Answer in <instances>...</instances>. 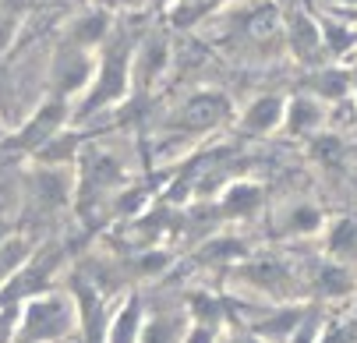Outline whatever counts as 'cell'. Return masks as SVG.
<instances>
[{"label": "cell", "mask_w": 357, "mask_h": 343, "mask_svg": "<svg viewBox=\"0 0 357 343\" xmlns=\"http://www.w3.org/2000/svg\"><path fill=\"white\" fill-rule=\"evenodd\" d=\"M262 202H266L262 184H255V181H237V184H230V188L223 191L220 209H223L227 216L244 220V216H255V213H259V209H262Z\"/></svg>", "instance_id": "obj_10"}, {"label": "cell", "mask_w": 357, "mask_h": 343, "mask_svg": "<svg viewBox=\"0 0 357 343\" xmlns=\"http://www.w3.org/2000/svg\"><path fill=\"white\" fill-rule=\"evenodd\" d=\"M350 85H354V89H357V71H354V75H350Z\"/></svg>", "instance_id": "obj_23"}, {"label": "cell", "mask_w": 357, "mask_h": 343, "mask_svg": "<svg viewBox=\"0 0 357 343\" xmlns=\"http://www.w3.org/2000/svg\"><path fill=\"white\" fill-rule=\"evenodd\" d=\"M64 121H68V103L64 100H50V103H43L32 117H25V124L18 128V135H15V142H18V149H43V145H50L57 135H61V128H64Z\"/></svg>", "instance_id": "obj_4"}, {"label": "cell", "mask_w": 357, "mask_h": 343, "mask_svg": "<svg viewBox=\"0 0 357 343\" xmlns=\"http://www.w3.org/2000/svg\"><path fill=\"white\" fill-rule=\"evenodd\" d=\"M181 343H216V333H213V326H191V333L181 340Z\"/></svg>", "instance_id": "obj_20"}, {"label": "cell", "mask_w": 357, "mask_h": 343, "mask_svg": "<svg viewBox=\"0 0 357 343\" xmlns=\"http://www.w3.org/2000/svg\"><path fill=\"white\" fill-rule=\"evenodd\" d=\"M15 32H18V18L15 15H0V54L15 43Z\"/></svg>", "instance_id": "obj_18"}, {"label": "cell", "mask_w": 357, "mask_h": 343, "mask_svg": "<svg viewBox=\"0 0 357 343\" xmlns=\"http://www.w3.org/2000/svg\"><path fill=\"white\" fill-rule=\"evenodd\" d=\"M142 326H145L142 305H138V298H128L124 308L107 322V343H138L142 340Z\"/></svg>", "instance_id": "obj_12"}, {"label": "cell", "mask_w": 357, "mask_h": 343, "mask_svg": "<svg viewBox=\"0 0 357 343\" xmlns=\"http://www.w3.org/2000/svg\"><path fill=\"white\" fill-rule=\"evenodd\" d=\"M315 287L322 290V298L340 301V298H347V294H354V273H350V266L326 259L315 273Z\"/></svg>", "instance_id": "obj_14"}, {"label": "cell", "mask_w": 357, "mask_h": 343, "mask_svg": "<svg viewBox=\"0 0 357 343\" xmlns=\"http://www.w3.org/2000/svg\"><path fill=\"white\" fill-rule=\"evenodd\" d=\"M8 103H11V68L0 61V117L8 114Z\"/></svg>", "instance_id": "obj_19"}, {"label": "cell", "mask_w": 357, "mask_h": 343, "mask_svg": "<svg viewBox=\"0 0 357 343\" xmlns=\"http://www.w3.org/2000/svg\"><path fill=\"white\" fill-rule=\"evenodd\" d=\"M237 276L244 283H251L255 290H262V294H280L283 287H290V266L283 259H255V262H244L237 269Z\"/></svg>", "instance_id": "obj_9"}, {"label": "cell", "mask_w": 357, "mask_h": 343, "mask_svg": "<svg viewBox=\"0 0 357 343\" xmlns=\"http://www.w3.org/2000/svg\"><path fill=\"white\" fill-rule=\"evenodd\" d=\"M283 110H287L283 96H259L255 103L244 107L237 128L244 135H273L276 128H283Z\"/></svg>", "instance_id": "obj_8"}, {"label": "cell", "mask_w": 357, "mask_h": 343, "mask_svg": "<svg viewBox=\"0 0 357 343\" xmlns=\"http://www.w3.org/2000/svg\"><path fill=\"white\" fill-rule=\"evenodd\" d=\"M181 340H184V333L174 322L152 319V326H142V340L138 343H181Z\"/></svg>", "instance_id": "obj_16"}, {"label": "cell", "mask_w": 357, "mask_h": 343, "mask_svg": "<svg viewBox=\"0 0 357 343\" xmlns=\"http://www.w3.org/2000/svg\"><path fill=\"white\" fill-rule=\"evenodd\" d=\"M131 57L135 50L121 43H103V61L96 64V75L85 89V103H82V117L96 114V110H107L114 103H121L128 96L131 85Z\"/></svg>", "instance_id": "obj_2"}, {"label": "cell", "mask_w": 357, "mask_h": 343, "mask_svg": "<svg viewBox=\"0 0 357 343\" xmlns=\"http://www.w3.org/2000/svg\"><path fill=\"white\" fill-rule=\"evenodd\" d=\"M336 11H357V0H336Z\"/></svg>", "instance_id": "obj_21"}, {"label": "cell", "mask_w": 357, "mask_h": 343, "mask_svg": "<svg viewBox=\"0 0 357 343\" xmlns=\"http://www.w3.org/2000/svg\"><path fill=\"white\" fill-rule=\"evenodd\" d=\"M283 230L287 234H315L322 230V213L308 202H297L287 216H283Z\"/></svg>", "instance_id": "obj_15"}, {"label": "cell", "mask_w": 357, "mask_h": 343, "mask_svg": "<svg viewBox=\"0 0 357 343\" xmlns=\"http://www.w3.org/2000/svg\"><path fill=\"white\" fill-rule=\"evenodd\" d=\"M326 124V103L315 100L312 92H301L294 100H287V110H283V128L290 135H319Z\"/></svg>", "instance_id": "obj_7"}, {"label": "cell", "mask_w": 357, "mask_h": 343, "mask_svg": "<svg viewBox=\"0 0 357 343\" xmlns=\"http://www.w3.org/2000/svg\"><path fill=\"white\" fill-rule=\"evenodd\" d=\"M181 124L188 131H213L220 124L230 121V103H227V96L220 92H195L191 100L181 107Z\"/></svg>", "instance_id": "obj_5"}, {"label": "cell", "mask_w": 357, "mask_h": 343, "mask_svg": "<svg viewBox=\"0 0 357 343\" xmlns=\"http://www.w3.org/2000/svg\"><path fill=\"white\" fill-rule=\"evenodd\" d=\"M326 255L333 262H354L357 259V216H340L326 230Z\"/></svg>", "instance_id": "obj_11"}, {"label": "cell", "mask_w": 357, "mask_h": 343, "mask_svg": "<svg viewBox=\"0 0 357 343\" xmlns=\"http://www.w3.org/2000/svg\"><path fill=\"white\" fill-rule=\"evenodd\" d=\"M283 36H287V46L290 54L301 61V64H322L319 57H326V43H322V25L312 18V15H294L287 25H283Z\"/></svg>", "instance_id": "obj_6"}, {"label": "cell", "mask_w": 357, "mask_h": 343, "mask_svg": "<svg viewBox=\"0 0 357 343\" xmlns=\"http://www.w3.org/2000/svg\"><path fill=\"white\" fill-rule=\"evenodd\" d=\"M78 329V308L71 294H39L29 298L18 315V336L29 343H57Z\"/></svg>", "instance_id": "obj_1"}, {"label": "cell", "mask_w": 357, "mask_h": 343, "mask_svg": "<svg viewBox=\"0 0 357 343\" xmlns=\"http://www.w3.org/2000/svg\"><path fill=\"white\" fill-rule=\"evenodd\" d=\"M11 343H29V340H22V336H15V340H11Z\"/></svg>", "instance_id": "obj_24"}, {"label": "cell", "mask_w": 357, "mask_h": 343, "mask_svg": "<svg viewBox=\"0 0 357 343\" xmlns=\"http://www.w3.org/2000/svg\"><path fill=\"white\" fill-rule=\"evenodd\" d=\"M92 75H96V61L89 57V50H82V46H75L68 39L54 54V61H50V89H54V100H64L71 92H85Z\"/></svg>", "instance_id": "obj_3"}, {"label": "cell", "mask_w": 357, "mask_h": 343, "mask_svg": "<svg viewBox=\"0 0 357 343\" xmlns=\"http://www.w3.org/2000/svg\"><path fill=\"white\" fill-rule=\"evenodd\" d=\"M8 237H11V227H8V223H4V220H0V244H4V241H8Z\"/></svg>", "instance_id": "obj_22"}, {"label": "cell", "mask_w": 357, "mask_h": 343, "mask_svg": "<svg viewBox=\"0 0 357 343\" xmlns=\"http://www.w3.org/2000/svg\"><path fill=\"white\" fill-rule=\"evenodd\" d=\"M319 336H322V322H319V315H315V312H304V319H301L297 329L287 336V343H319Z\"/></svg>", "instance_id": "obj_17"}, {"label": "cell", "mask_w": 357, "mask_h": 343, "mask_svg": "<svg viewBox=\"0 0 357 343\" xmlns=\"http://www.w3.org/2000/svg\"><path fill=\"white\" fill-rule=\"evenodd\" d=\"M75 46L82 50H92V46H103L110 39V15L107 11H89L82 15L75 25H71V36H68Z\"/></svg>", "instance_id": "obj_13"}]
</instances>
